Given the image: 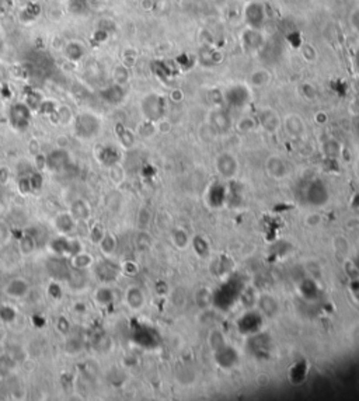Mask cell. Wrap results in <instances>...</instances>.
<instances>
[{"instance_id":"obj_1","label":"cell","mask_w":359,"mask_h":401,"mask_svg":"<svg viewBox=\"0 0 359 401\" xmlns=\"http://www.w3.org/2000/svg\"><path fill=\"white\" fill-rule=\"evenodd\" d=\"M257 123L266 134H277L282 128V118L271 107H261L257 114Z\"/></svg>"},{"instance_id":"obj_2","label":"cell","mask_w":359,"mask_h":401,"mask_svg":"<svg viewBox=\"0 0 359 401\" xmlns=\"http://www.w3.org/2000/svg\"><path fill=\"white\" fill-rule=\"evenodd\" d=\"M282 128L285 134L293 140H300L306 138L307 126L305 120L299 114H288L282 118Z\"/></svg>"},{"instance_id":"obj_3","label":"cell","mask_w":359,"mask_h":401,"mask_svg":"<svg viewBox=\"0 0 359 401\" xmlns=\"http://www.w3.org/2000/svg\"><path fill=\"white\" fill-rule=\"evenodd\" d=\"M215 167H216V171L227 180L236 177L239 173V161L230 152L219 153L215 159Z\"/></svg>"},{"instance_id":"obj_4","label":"cell","mask_w":359,"mask_h":401,"mask_svg":"<svg viewBox=\"0 0 359 401\" xmlns=\"http://www.w3.org/2000/svg\"><path fill=\"white\" fill-rule=\"evenodd\" d=\"M244 18L250 28L261 30L265 23V7L260 1H250L244 7Z\"/></svg>"},{"instance_id":"obj_5","label":"cell","mask_w":359,"mask_h":401,"mask_svg":"<svg viewBox=\"0 0 359 401\" xmlns=\"http://www.w3.org/2000/svg\"><path fill=\"white\" fill-rule=\"evenodd\" d=\"M142 111L147 121H152V122L159 121L160 118H163V111H164L163 98L157 94H149L142 103Z\"/></svg>"},{"instance_id":"obj_6","label":"cell","mask_w":359,"mask_h":401,"mask_svg":"<svg viewBox=\"0 0 359 401\" xmlns=\"http://www.w3.org/2000/svg\"><path fill=\"white\" fill-rule=\"evenodd\" d=\"M265 171L274 180H283L289 174V164L280 154H271L265 160Z\"/></svg>"},{"instance_id":"obj_7","label":"cell","mask_w":359,"mask_h":401,"mask_svg":"<svg viewBox=\"0 0 359 401\" xmlns=\"http://www.w3.org/2000/svg\"><path fill=\"white\" fill-rule=\"evenodd\" d=\"M272 81V73L266 67H255L247 76V86L250 89H264Z\"/></svg>"},{"instance_id":"obj_8","label":"cell","mask_w":359,"mask_h":401,"mask_svg":"<svg viewBox=\"0 0 359 401\" xmlns=\"http://www.w3.org/2000/svg\"><path fill=\"white\" fill-rule=\"evenodd\" d=\"M206 122L212 126L213 131L218 135L226 134L232 128V120L223 109H213L209 115V120Z\"/></svg>"},{"instance_id":"obj_9","label":"cell","mask_w":359,"mask_h":401,"mask_svg":"<svg viewBox=\"0 0 359 401\" xmlns=\"http://www.w3.org/2000/svg\"><path fill=\"white\" fill-rule=\"evenodd\" d=\"M125 300H126V305L132 310H140L145 306V294L142 292V289L138 286L128 288V291L125 293Z\"/></svg>"},{"instance_id":"obj_10","label":"cell","mask_w":359,"mask_h":401,"mask_svg":"<svg viewBox=\"0 0 359 401\" xmlns=\"http://www.w3.org/2000/svg\"><path fill=\"white\" fill-rule=\"evenodd\" d=\"M51 247L55 253H59V254H65V253H72V254H76L80 251V244L78 246L76 241L67 240L63 237H59V239H55L51 243Z\"/></svg>"},{"instance_id":"obj_11","label":"cell","mask_w":359,"mask_h":401,"mask_svg":"<svg viewBox=\"0 0 359 401\" xmlns=\"http://www.w3.org/2000/svg\"><path fill=\"white\" fill-rule=\"evenodd\" d=\"M30 291V286H28V282L24 279H20V278H16L13 281H10L6 286V293L9 294L10 297L14 299H20V297H24Z\"/></svg>"},{"instance_id":"obj_12","label":"cell","mask_w":359,"mask_h":401,"mask_svg":"<svg viewBox=\"0 0 359 401\" xmlns=\"http://www.w3.org/2000/svg\"><path fill=\"white\" fill-rule=\"evenodd\" d=\"M70 215L79 222L87 220L90 217V206L83 200H76L70 206Z\"/></svg>"},{"instance_id":"obj_13","label":"cell","mask_w":359,"mask_h":401,"mask_svg":"<svg viewBox=\"0 0 359 401\" xmlns=\"http://www.w3.org/2000/svg\"><path fill=\"white\" fill-rule=\"evenodd\" d=\"M48 271L56 279H67L69 278V271H67L66 264L59 260V258H53L49 260L48 262Z\"/></svg>"},{"instance_id":"obj_14","label":"cell","mask_w":359,"mask_h":401,"mask_svg":"<svg viewBox=\"0 0 359 401\" xmlns=\"http://www.w3.org/2000/svg\"><path fill=\"white\" fill-rule=\"evenodd\" d=\"M95 274L103 282H111L115 279L118 269L111 265L109 262H98L95 267Z\"/></svg>"},{"instance_id":"obj_15","label":"cell","mask_w":359,"mask_h":401,"mask_svg":"<svg viewBox=\"0 0 359 401\" xmlns=\"http://www.w3.org/2000/svg\"><path fill=\"white\" fill-rule=\"evenodd\" d=\"M55 226L62 233H70L76 226V219L69 214H61L55 219Z\"/></svg>"},{"instance_id":"obj_16","label":"cell","mask_w":359,"mask_h":401,"mask_svg":"<svg viewBox=\"0 0 359 401\" xmlns=\"http://www.w3.org/2000/svg\"><path fill=\"white\" fill-rule=\"evenodd\" d=\"M94 297H95V302H97L100 306H103V308L109 306V305L114 302V293H112V291H111L108 286H101V288H98V289L95 291V293H94Z\"/></svg>"},{"instance_id":"obj_17","label":"cell","mask_w":359,"mask_h":401,"mask_svg":"<svg viewBox=\"0 0 359 401\" xmlns=\"http://www.w3.org/2000/svg\"><path fill=\"white\" fill-rule=\"evenodd\" d=\"M172 237H173V244L180 251L186 250L187 247L189 246V236H188V233H187L184 229H174Z\"/></svg>"},{"instance_id":"obj_18","label":"cell","mask_w":359,"mask_h":401,"mask_svg":"<svg viewBox=\"0 0 359 401\" xmlns=\"http://www.w3.org/2000/svg\"><path fill=\"white\" fill-rule=\"evenodd\" d=\"M258 305H260V308L263 310V313L266 314V316H274L277 313V308H278V305L275 302V299L269 294H264L258 299Z\"/></svg>"},{"instance_id":"obj_19","label":"cell","mask_w":359,"mask_h":401,"mask_svg":"<svg viewBox=\"0 0 359 401\" xmlns=\"http://www.w3.org/2000/svg\"><path fill=\"white\" fill-rule=\"evenodd\" d=\"M300 55L302 58L309 62V63H316L319 61V51L316 49V46L310 42H305L300 46Z\"/></svg>"},{"instance_id":"obj_20","label":"cell","mask_w":359,"mask_h":401,"mask_svg":"<svg viewBox=\"0 0 359 401\" xmlns=\"http://www.w3.org/2000/svg\"><path fill=\"white\" fill-rule=\"evenodd\" d=\"M98 244H100L101 251L106 255L114 254L115 250H117V240H115V237L112 234H108V233L104 234V237L101 239V241Z\"/></svg>"},{"instance_id":"obj_21","label":"cell","mask_w":359,"mask_h":401,"mask_svg":"<svg viewBox=\"0 0 359 401\" xmlns=\"http://www.w3.org/2000/svg\"><path fill=\"white\" fill-rule=\"evenodd\" d=\"M92 264H93V257L90 254H87V253L79 251V253H76V254L73 255V265L79 271L80 269L89 268Z\"/></svg>"},{"instance_id":"obj_22","label":"cell","mask_w":359,"mask_h":401,"mask_svg":"<svg viewBox=\"0 0 359 401\" xmlns=\"http://www.w3.org/2000/svg\"><path fill=\"white\" fill-rule=\"evenodd\" d=\"M323 150L327 156L330 157H337L341 154V150H343V146L341 143L337 140V139H328L327 142H324V146H323Z\"/></svg>"},{"instance_id":"obj_23","label":"cell","mask_w":359,"mask_h":401,"mask_svg":"<svg viewBox=\"0 0 359 401\" xmlns=\"http://www.w3.org/2000/svg\"><path fill=\"white\" fill-rule=\"evenodd\" d=\"M255 125H258L257 120H254L251 117H241L237 121V123H236V128H237V131H240V132L247 134V132L253 131L254 128H255Z\"/></svg>"},{"instance_id":"obj_24","label":"cell","mask_w":359,"mask_h":401,"mask_svg":"<svg viewBox=\"0 0 359 401\" xmlns=\"http://www.w3.org/2000/svg\"><path fill=\"white\" fill-rule=\"evenodd\" d=\"M35 250V240L31 236H24L20 239V251L23 255H30Z\"/></svg>"},{"instance_id":"obj_25","label":"cell","mask_w":359,"mask_h":401,"mask_svg":"<svg viewBox=\"0 0 359 401\" xmlns=\"http://www.w3.org/2000/svg\"><path fill=\"white\" fill-rule=\"evenodd\" d=\"M135 243H136V247L140 251H146L147 248L150 247V244H152V239H150V236H149V233H147L146 230H140L139 234L136 236Z\"/></svg>"},{"instance_id":"obj_26","label":"cell","mask_w":359,"mask_h":401,"mask_svg":"<svg viewBox=\"0 0 359 401\" xmlns=\"http://www.w3.org/2000/svg\"><path fill=\"white\" fill-rule=\"evenodd\" d=\"M150 220H152V214L149 212V209L142 208V209L139 211V215H138V225H139V229L145 230V229L149 226Z\"/></svg>"},{"instance_id":"obj_27","label":"cell","mask_w":359,"mask_h":401,"mask_svg":"<svg viewBox=\"0 0 359 401\" xmlns=\"http://www.w3.org/2000/svg\"><path fill=\"white\" fill-rule=\"evenodd\" d=\"M194 246H195V253L201 257H205V255L209 254V246L208 243L203 240V237H195L194 240Z\"/></svg>"},{"instance_id":"obj_28","label":"cell","mask_w":359,"mask_h":401,"mask_svg":"<svg viewBox=\"0 0 359 401\" xmlns=\"http://www.w3.org/2000/svg\"><path fill=\"white\" fill-rule=\"evenodd\" d=\"M104 234L106 233L103 230V226H100V225H94L93 228L89 229V236H90L93 243H100L101 239L104 237Z\"/></svg>"},{"instance_id":"obj_29","label":"cell","mask_w":359,"mask_h":401,"mask_svg":"<svg viewBox=\"0 0 359 401\" xmlns=\"http://www.w3.org/2000/svg\"><path fill=\"white\" fill-rule=\"evenodd\" d=\"M300 92H302V95H303L306 100H314L316 95H317V90H316L314 86L310 84V83L302 84V86H300Z\"/></svg>"},{"instance_id":"obj_30","label":"cell","mask_w":359,"mask_h":401,"mask_svg":"<svg viewBox=\"0 0 359 401\" xmlns=\"http://www.w3.org/2000/svg\"><path fill=\"white\" fill-rule=\"evenodd\" d=\"M16 319V311L9 306H1L0 308V320L4 323H10Z\"/></svg>"},{"instance_id":"obj_31","label":"cell","mask_w":359,"mask_h":401,"mask_svg":"<svg viewBox=\"0 0 359 401\" xmlns=\"http://www.w3.org/2000/svg\"><path fill=\"white\" fill-rule=\"evenodd\" d=\"M56 330L61 333V334H67L69 330H70V323L67 320L66 317L61 316L58 320H56Z\"/></svg>"},{"instance_id":"obj_32","label":"cell","mask_w":359,"mask_h":401,"mask_svg":"<svg viewBox=\"0 0 359 401\" xmlns=\"http://www.w3.org/2000/svg\"><path fill=\"white\" fill-rule=\"evenodd\" d=\"M156 129L161 134H167L172 131V123L164 118H160L159 121H156Z\"/></svg>"},{"instance_id":"obj_33","label":"cell","mask_w":359,"mask_h":401,"mask_svg":"<svg viewBox=\"0 0 359 401\" xmlns=\"http://www.w3.org/2000/svg\"><path fill=\"white\" fill-rule=\"evenodd\" d=\"M111 180H112L115 184H120L121 181L124 180V171H122L121 167H118V166H112V169H111Z\"/></svg>"},{"instance_id":"obj_34","label":"cell","mask_w":359,"mask_h":401,"mask_svg":"<svg viewBox=\"0 0 359 401\" xmlns=\"http://www.w3.org/2000/svg\"><path fill=\"white\" fill-rule=\"evenodd\" d=\"M122 272H124V274H126V275H131V277H133V275H136V274H138V265H136L133 261H126V262L122 265Z\"/></svg>"},{"instance_id":"obj_35","label":"cell","mask_w":359,"mask_h":401,"mask_svg":"<svg viewBox=\"0 0 359 401\" xmlns=\"http://www.w3.org/2000/svg\"><path fill=\"white\" fill-rule=\"evenodd\" d=\"M81 349V345L78 339H69L66 342V352L69 354H76V352H80Z\"/></svg>"},{"instance_id":"obj_36","label":"cell","mask_w":359,"mask_h":401,"mask_svg":"<svg viewBox=\"0 0 359 401\" xmlns=\"http://www.w3.org/2000/svg\"><path fill=\"white\" fill-rule=\"evenodd\" d=\"M9 236H10V229H9V226L4 222H0V244L6 243L7 239H9Z\"/></svg>"},{"instance_id":"obj_37","label":"cell","mask_w":359,"mask_h":401,"mask_svg":"<svg viewBox=\"0 0 359 401\" xmlns=\"http://www.w3.org/2000/svg\"><path fill=\"white\" fill-rule=\"evenodd\" d=\"M48 293L52 296L53 299H59L62 296V291H61V286L58 283H52L49 288H48Z\"/></svg>"},{"instance_id":"obj_38","label":"cell","mask_w":359,"mask_h":401,"mask_svg":"<svg viewBox=\"0 0 359 401\" xmlns=\"http://www.w3.org/2000/svg\"><path fill=\"white\" fill-rule=\"evenodd\" d=\"M306 223L310 228H317L320 223H321V216H319V215H310L306 219Z\"/></svg>"},{"instance_id":"obj_39","label":"cell","mask_w":359,"mask_h":401,"mask_svg":"<svg viewBox=\"0 0 359 401\" xmlns=\"http://www.w3.org/2000/svg\"><path fill=\"white\" fill-rule=\"evenodd\" d=\"M30 183H31V189H38V188H41V185H42V184H41L42 180H41L40 174H34V175L31 177Z\"/></svg>"},{"instance_id":"obj_40","label":"cell","mask_w":359,"mask_h":401,"mask_svg":"<svg viewBox=\"0 0 359 401\" xmlns=\"http://www.w3.org/2000/svg\"><path fill=\"white\" fill-rule=\"evenodd\" d=\"M349 111L354 114V115H359V97L358 98H354L349 104Z\"/></svg>"},{"instance_id":"obj_41","label":"cell","mask_w":359,"mask_h":401,"mask_svg":"<svg viewBox=\"0 0 359 401\" xmlns=\"http://www.w3.org/2000/svg\"><path fill=\"white\" fill-rule=\"evenodd\" d=\"M56 145H58L59 149H65V147H67V145H69V140H67L66 136H59V138L56 139Z\"/></svg>"},{"instance_id":"obj_42","label":"cell","mask_w":359,"mask_h":401,"mask_svg":"<svg viewBox=\"0 0 359 401\" xmlns=\"http://www.w3.org/2000/svg\"><path fill=\"white\" fill-rule=\"evenodd\" d=\"M30 189H31V183H30V180H21V181H20V191L26 194Z\"/></svg>"},{"instance_id":"obj_43","label":"cell","mask_w":359,"mask_h":401,"mask_svg":"<svg viewBox=\"0 0 359 401\" xmlns=\"http://www.w3.org/2000/svg\"><path fill=\"white\" fill-rule=\"evenodd\" d=\"M183 98H184V94H183L181 90H174L173 93H172V100L173 101H181Z\"/></svg>"},{"instance_id":"obj_44","label":"cell","mask_w":359,"mask_h":401,"mask_svg":"<svg viewBox=\"0 0 359 401\" xmlns=\"http://www.w3.org/2000/svg\"><path fill=\"white\" fill-rule=\"evenodd\" d=\"M7 180H9V173H7V170H6V169H1V170H0V183H1V184H6Z\"/></svg>"},{"instance_id":"obj_45","label":"cell","mask_w":359,"mask_h":401,"mask_svg":"<svg viewBox=\"0 0 359 401\" xmlns=\"http://www.w3.org/2000/svg\"><path fill=\"white\" fill-rule=\"evenodd\" d=\"M0 355H1V347H0Z\"/></svg>"}]
</instances>
